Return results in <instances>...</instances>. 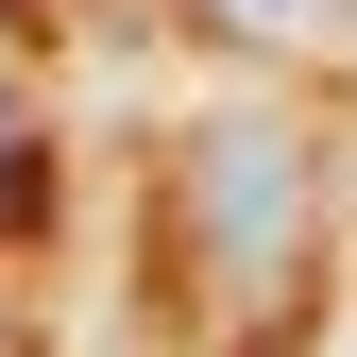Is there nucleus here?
I'll use <instances>...</instances> for the list:
<instances>
[{"label":"nucleus","instance_id":"1","mask_svg":"<svg viewBox=\"0 0 357 357\" xmlns=\"http://www.w3.org/2000/svg\"><path fill=\"white\" fill-rule=\"evenodd\" d=\"M170 273H188L204 340H273L306 273H324V137L273 102H221L188 119V153H170Z\"/></svg>","mask_w":357,"mask_h":357},{"label":"nucleus","instance_id":"3","mask_svg":"<svg viewBox=\"0 0 357 357\" xmlns=\"http://www.w3.org/2000/svg\"><path fill=\"white\" fill-rule=\"evenodd\" d=\"M0 238H52V153H34V102L0 85Z\"/></svg>","mask_w":357,"mask_h":357},{"label":"nucleus","instance_id":"2","mask_svg":"<svg viewBox=\"0 0 357 357\" xmlns=\"http://www.w3.org/2000/svg\"><path fill=\"white\" fill-rule=\"evenodd\" d=\"M170 17H188V34H221V52H324L357 0H170Z\"/></svg>","mask_w":357,"mask_h":357},{"label":"nucleus","instance_id":"4","mask_svg":"<svg viewBox=\"0 0 357 357\" xmlns=\"http://www.w3.org/2000/svg\"><path fill=\"white\" fill-rule=\"evenodd\" d=\"M0 357H17V340H0Z\"/></svg>","mask_w":357,"mask_h":357}]
</instances>
